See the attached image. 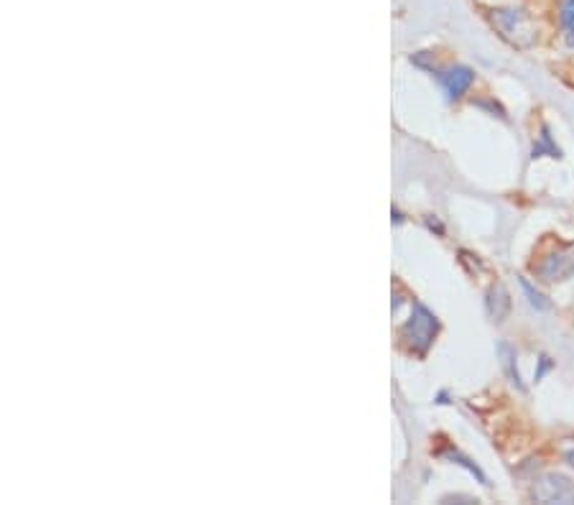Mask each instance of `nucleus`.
<instances>
[{"instance_id": "nucleus-6", "label": "nucleus", "mask_w": 574, "mask_h": 505, "mask_svg": "<svg viewBox=\"0 0 574 505\" xmlns=\"http://www.w3.org/2000/svg\"><path fill=\"white\" fill-rule=\"evenodd\" d=\"M508 312H511V296H508V291L501 284L493 286L488 291V314L493 317V322H503Z\"/></svg>"}, {"instance_id": "nucleus-1", "label": "nucleus", "mask_w": 574, "mask_h": 505, "mask_svg": "<svg viewBox=\"0 0 574 505\" xmlns=\"http://www.w3.org/2000/svg\"><path fill=\"white\" fill-rule=\"evenodd\" d=\"M490 21L498 34L516 49H529L536 44V23L526 11L518 8H498L490 13Z\"/></svg>"}, {"instance_id": "nucleus-8", "label": "nucleus", "mask_w": 574, "mask_h": 505, "mask_svg": "<svg viewBox=\"0 0 574 505\" xmlns=\"http://www.w3.org/2000/svg\"><path fill=\"white\" fill-rule=\"evenodd\" d=\"M521 289H523V294L529 296V304H531V307L539 309V312H546V309L552 307V304H549V299H546L544 294H539V291H536L534 286H531L526 279H521Z\"/></svg>"}, {"instance_id": "nucleus-7", "label": "nucleus", "mask_w": 574, "mask_h": 505, "mask_svg": "<svg viewBox=\"0 0 574 505\" xmlns=\"http://www.w3.org/2000/svg\"><path fill=\"white\" fill-rule=\"evenodd\" d=\"M559 16H562V29L567 34V41L574 44V0H562Z\"/></svg>"}, {"instance_id": "nucleus-3", "label": "nucleus", "mask_w": 574, "mask_h": 505, "mask_svg": "<svg viewBox=\"0 0 574 505\" xmlns=\"http://www.w3.org/2000/svg\"><path fill=\"white\" fill-rule=\"evenodd\" d=\"M534 273L546 284L574 279V245H564V248L546 253L539 263H534Z\"/></svg>"}, {"instance_id": "nucleus-9", "label": "nucleus", "mask_w": 574, "mask_h": 505, "mask_svg": "<svg viewBox=\"0 0 574 505\" xmlns=\"http://www.w3.org/2000/svg\"><path fill=\"white\" fill-rule=\"evenodd\" d=\"M501 355H503V365H506L508 375H511V381L516 383L518 388H523L521 386V375H518V368H516V352H513L508 345H501Z\"/></svg>"}, {"instance_id": "nucleus-10", "label": "nucleus", "mask_w": 574, "mask_h": 505, "mask_svg": "<svg viewBox=\"0 0 574 505\" xmlns=\"http://www.w3.org/2000/svg\"><path fill=\"white\" fill-rule=\"evenodd\" d=\"M567 462L574 467V449H569V452H567Z\"/></svg>"}, {"instance_id": "nucleus-4", "label": "nucleus", "mask_w": 574, "mask_h": 505, "mask_svg": "<svg viewBox=\"0 0 574 505\" xmlns=\"http://www.w3.org/2000/svg\"><path fill=\"white\" fill-rule=\"evenodd\" d=\"M536 503H562V505H572L574 503V485L569 483L564 475H544L536 480L534 490H531Z\"/></svg>"}, {"instance_id": "nucleus-5", "label": "nucleus", "mask_w": 574, "mask_h": 505, "mask_svg": "<svg viewBox=\"0 0 574 505\" xmlns=\"http://www.w3.org/2000/svg\"><path fill=\"white\" fill-rule=\"evenodd\" d=\"M472 82H475V74L467 67H452L442 74V85L444 90H447L449 100H460V97L470 90Z\"/></svg>"}, {"instance_id": "nucleus-2", "label": "nucleus", "mask_w": 574, "mask_h": 505, "mask_svg": "<svg viewBox=\"0 0 574 505\" xmlns=\"http://www.w3.org/2000/svg\"><path fill=\"white\" fill-rule=\"evenodd\" d=\"M437 330H439L437 317H434V314L429 312L427 307L416 304L414 314H411L409 322L404 324V330H401V340L409 345L411 352H416V355H424V352L432 347Z\"/></svg>"}]
</instances>
